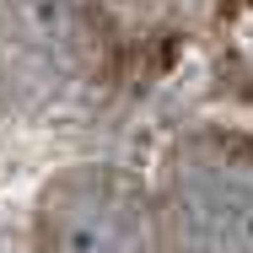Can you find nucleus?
<instances>
[{
	"instance_id": "obj_2",
	"label": "nucleus",
	"mask_w": 253,
	"mask_h": 253,
	"mask_svg": "<svg viewBox=\"0 0 253 253\" xmlns=\"http://www.w3.org/2000/svg\"><path fill=\"white\" fill-rule=\"evenodd\" d=\"M43 253H167L162 210L146 200L135 178L108 167L65 172L38 205Z\"/></svg>"
},
{
	"instance_id": "obj_1",
	"label": "nucleus",
	"mask_w": 253,
	"mask_h": 253,
	"mask_svg": "<svg viewBox=\"0 0 253 253\" xmlns=\"http://www.w3.org/2000/svg\"><path fill=\"white\" fill-rule=\"evenodd\" d=\"M162 226L178 253H253V140H189L167 162Z\"/></svg>"
}]
</instances>
